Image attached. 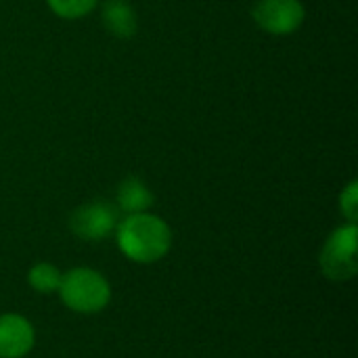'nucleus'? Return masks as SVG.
<instances>
[{
	"mask_svg": "<svg viewBox=\"0 0 358 358\" xmlns=\"http://www.w3.org/2000/svg\"><path fill=\"white\" fill-rule=\"evenodd\" d=\"M340 210L348 222H357L358 218V182L352 180L340 195Z\"/></svg>",
	"mask_w": 358,
	"mask_h": 358,
	"instance_id": "11",
	"label": "nucleus"
},
{
	"mask_svg": "<svg viewBox=\"0 0 358 358\" xmlns=\"http://www.w3.org/2000/svg\"><path fill=\"white\" fill-rule=\"evenodd\" d=\"M357 222H346L338 227L325 241L319 254L321 273L331 281H350L358 273L357 260Z\"/></svg>",
	"mask_w": 358,
	"mask_h": 358,
	"instance_id": "3",
	"label": "nucleus"
},
{
	"mask_svg": "<svg viewBox=\"0 0 358 358\" xmlns=\"http://www.w3.org/2000/svg\"><path fill=\"white\" fill-rule=\"evenodd\" d=\"M254 21L268 34L287 36L300 29L306 8L300 0H258L252 10Z\"/></svg>",
	"mask_w": 358,
	"mask_h": 358,
	"instance_id": "4",
	"label": "nucleus"
},
{
	"mask_svg": "<svg viewBox=\"0 0 358 358\" xmlns=\"http://www.w3.org/2000/svg\"><path fill=\"white\" fill-rule=\"evenodd\" d=\"M120 252L136 264H153L162 260L172 245V231L166 220L155 214H128L115 227Z\"/></svg>",
	"mask_w": 358,
	"mask_h": 358,
	"instance_id": "1",
	"label": "nucleus"
},
{
	"mask_svg": "<svg viewBox=\"0 0 358 358\" xmlns=\"http://www.w3.org/2000/svg\"><path fill=\"white\" fill-rule=\"evenodd\" d=\"M117 227V210L107 201H88L73 210L69 229L84 241H101Z\"/></svg>",
	"mask_w": 358,
	"mask_h": 358,
	"instance_id": "5",
	"label": "nucleus"
},
{
	"mask_svg": "<svg viewBox=\"0 0 358 358\" xmlns=\"http://www.w3.org/2000/svg\"><path fill=\"white\" fill-rule=\"evenodd\" d=\"M59 296L69 310L78 315H96L111 302V285L99 271L80 266L61 277Z\"/></svg>",
	"mask_w": 358,
	"mask_h": 358,
	"instance_id": "2",
	"label": "nucleus"
},
{
	"mask_svg": "<svg viewBox=\"0 0 358 358\" xmlns=\"http://www.w3.org/2000/svg\"><path fill=\"white\" fill-rule=\"evenodd\" d=\"M61 277H63V275H61V271H59L55 264H50V262H38V264H34V266L29 268V273H27V283H29V287H31L34 292L48 296V294L59 292Z\"/></svg>",
	"mask_w": 358,
	"mask_h": 358,
	"instance_id": "9",
	"label": "nucleus"
},
{
	"mask_svg": "<svg viewBox=\"0 0 358 358\" xmlns=\"http://www.w3.org/2000/svg\"><path fill=\"white\" fill-rule=\"evenodd\" d=\"M101 21L111 36L122 40L132 38L138 27L136 13L128 0H105L101 6Z\"/></svg>",
	"mask_w": 358,
	"mask_h": 358,
	"instance_id": "7",
	"label": "nucleus"
},
{
	"mask_svg": "<svg viewBox=\"0 0 358 358\" xmlns=\"http://www.w3.org/2000/svg\"><path fill=\"white\" fill-rule=\"evenodd\" d=\"M117 208L126 214H141L147 212L153 206V193L151 189L136 176H128L120 182L115 193Z\"/></svg>",
	"mask_w": 358,
	"mask_h": 358,
	"instance_id": "8",
	"label": "nucleus"
},
{
	"mask_svg": "<svg viewBox=\"0 0 358 358\" xmlns=\"http://www.w3.org/2000/svg\"><path fill=\"white\" fill-rule=\"evenodd\" d=\"M34 325L15 313L0 315V358H23L34 348Z\"/></svg>",
	"mask_w": 358,
	"mask_h": 358,
	"instance_id": "6",
	"label": "nucleus"
},
{
	"mask_svg": "<svg viewBox=\"0 0 358 358\" xmlns=\"http://www.w3.org/2000/svg\"><path fill=\"white\" fill-rule=\"evenodd\" d=\"M48 8L61 19H82L86 17L99 0H46Z\"/></svg>",
	"mask_w": 358,
	"mask_h": 358,
	"instance_id": "10",
	"label": "nucleus"
}]
</instances>
